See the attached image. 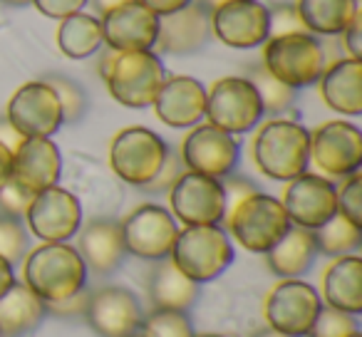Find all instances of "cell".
I'll use <instances>...</instances> for the list:
<instances>
[{
	"label": "cell",
	"instance_id": "cell-47",
	"mask_svg": "<svg viewBox=\"0 0 362 337\" xmlns=\"http://www.w3.org/2000/svg\"><path fill=\"white\" fill-rule=\"evenodd\" d=\"M16 283L18 280H16V271H13V266L6 261V258H0V297L6 295Z\"/></svg>",
	"mask_w": 362,
	"mask_h": 337
},
{
	"label": "cell",
	"instance_id": "cell-33",
	"mask_svg": "<svg viewBox=\"0 0 362 337\" xmlns=\"http://www.w3.org/2000/svg\"><path fill=\"white\" fill-rule=\"evenodd\" d=\"M194 335L197 332H194L187 312H176V310H159V307H154V312L141 317V325H139V337H194Z\"/></svg>",
	"mask_w": 362,
	"mask_h": 337
},
{
	"label": "cell",
	"instance_id": "cell-6",
	"mask_svg": "<svg viewBox=\"0 0 362 337\" xmlns=\"http://www.w3.org/2000/svg\"><path fill=\"white\" fill-rule=\"evenodd\" d=\"M261 65L278 82L288 85L291 90H300L320 80L327 62L317 37L310 32H298V35L268 37Z\"/></svg>",
	"mask_w": 362,
	"mask_h": 337
},
{
	"label": "cell",
	"instance_id": "cell-31",
	"mask_svg": "<svg viewBox=\"0 0 362 337\" xmlns=\"http://www.w3.org/2000/svg\"><path fill=\"white\" fill-rule=\"evenodd\" d=\"M313 236H315L317 253L330 256V258L352 256V253L362 246V228L350 223L345 216H340V213H335L330 221L322 223L320 228H315Z\"/></svg>",
	"mask_w": 362,
	"mask_h": 337
},
{
	"label": "cell",
	"instance_id": "cell-21",
	"mask_svg": "<svg viewBox=\"0 0 362 337\" xmlns=\"http://www.w3.org/2000/svg\"><path fill=\"white\" fill-rule=\"evenodd\" d=\"M62 174V156L50 136H23L13 146V182L30 194L57 187Z\"/></svg>",
	"mask_w": 362,
	"mask_h": 337
},
{
	"label": "cell",
	"instance_id": "cell-48",
	"mask_svg": "<svg viewBox=\"0 0 362 337\" xmlns=\"http://www.w3.org/2000/svg\"><path fill=\"white\" fill-rule=\"evenodd\" d=\"M92 3V8L97 11V16H105V13H110L112 8H117V6H122V3H127V0H90Z\"/></svg>",
	"mask_w": 362,
	"mask_h": 337
},
{
	"label": "cell",
	"instance_id": "cell-35",
	"mask_svg": "<svg viewBox=\"0 0 362 337\" xmlns=\"http://www.w3.org/2000/svg\"><path fill=\"white\" fill-rule=\"evenodd\" d=\"M30 248V231L23 218L0 213V258H6L11 266L21 263Z\"/></svg>",
	"mask_w": 362,
	"mask_h": 337
},
{
	"label": "cell",
	"instance_id": "cell-32",
	"mask_svg": "<svg viewBox=\"0 0 362 337\" xmlns=\"http://www.w3.org/2000/svg\"><path fill=\"white\" fill-rule=\"evenodd\" d=\"M246 77L253 87H256L258 97H261V105H263V114H283L293 107L296 102V90H291L288 85L278 82L266 67L258 62V65H248L246 67Z\"/></svg>",
	"mask_w": 362,
	"mask_h": 337
},
{
	"label": "cell",
	"instance_id": "cell-42",
	"mask_svg": "<svg viewBox=\"0 0 362 337\" xmlns=\"http://www.w3.org/2000/svg\"><path fill=\"white\" fill-rule=\"evenodd\" d=\"M87 295H90L87 290H80L75 295L65 297V300L45 302V310L47 315H55V317H82L87 307Z\"/></svg>",
	"mask_w": 362,
	"mask_h": 337
},
{
	"label": "cell",
	"instance_id": "cell-9",
	"mask_svg": "<svg viewBox=\"0 0 362 337\" xmlns=\"http://www.w3.org/2000/svg\"><path fill=\"white\" fill-rule=\"evenodd\" d=\"M174 221L184 226H218L226 218V194L221 179L184 172L169 189Z\"/></svg>",
	"mask_w": 362,
	"mask_h": 337
},
{
	"label": "cell",
	"instance_id": "cell-7",
	"mask_svg": "<svg viewBox=\"0 0 362 337\" xmlns=\"http://www.w3.org/2000/svg\"><path fill=\"white\" fill-rule=\"evenodd\" d=\"M169 146L146 126H127L117 131L110 144V166L122 182L146 187L164 164Z\"/></svg>",
	"mask_w": 362,
	"mask_h": 337
},
{
	"label": "cell",
	"instance_id": "cell-41",
	"mask_svg": "<svg viewBox=\"0 0 362 337\" xmlns=\"http://www.w3.org/2000/svg\"><path fill=\"white\" fill-rule=\"evenodd\" d=\"M90 0H33V6L47 18H55V20H62V18H70L75 13H82V8L87 6Z\"/></svg>",
	"mask_w": 362,
	"mask_h": 337
},
{
	"label": "cell",
	"instance_id": "cell-22",
	"mask_svg": "<svg viewBox=\"0 0 362 337\" xmlns=\"http://www.w3.org/2000/svg\"><path fill=\"white\" fill-rule=\"evenodd\" d=\"M151 107L156 117L171 129L197 126L206 114V87L189 75L166 77Z\"/></svg>",
	"mask_w": 362,
	"mask_h": 337
},
{
	"label": "cell",
	"instance_id": "cell-28",
	"mask_svg": "<svg viewBox=\"0 0 362 337\" xmlns=\"http://www.w3.org/2000/svg\"><path fill=\"white\" fill-rule=\"evenodd\" d=\"M45 302L25 283H16L0 297V337L28 335L45 320Z\"/></svg>",
	"mask_w": 362,
	"mask_h": 337
},
{
	"label": "cell",
	"instance_id": "cell-15",
	"mask_svg": "<svg viewBox=\"0 0 362 337\" xmlns=\"http://www.w3.org/2000/svg\"><path fill=\"white\" fill-rule=\"evenodd\" d=\"M310 159L327 177H350L362 166V131L355 124L332 119L310 134Z\"/></svg>",
	"mask_w": 362,
	"mask_h": 337
},
{
	"label": "cell",
	"instance_id": "cell-12",
	"mask_svg": "<svg viewBox=\"0 0 362 337\" xmlns=\"http://www.w3.org/2000/svg\"><path fill=\"white\" fill-rule=\"evenodd\" d=\"M6 122L18 136H52L62 126V107L45 80L25 82L11 97Z\"/></svg>",
	"mask_w": 362,
	"mask_h": 337
},
{
	"label": "cell",
	"instance_id": "cell-52",
	"mask_svg": "<svg viewBox=\"0 0 362 337\" xmlns=\"http://www.w3.org/2000/svg\"><path fill=\"white\" fill-rule=\"evenodd\" d=\"M352 337H362V332H355V335H352Z\"/></svg>",
	"mask_w": 362,
	"mask_h": 337
},
{
	"label": "cell",
	"instance_id": "cell-19",
	"mask_svg": "<svg viewBox=\"0 0 362 337\" xmlns=\"http://www.w3.org/2000/svg\"><path fill=\"white\" fill-rule=\"evenodd\" d=\"M211 32L236 50L263 45L268 40V6L258 0H223L211 11Z\"/></svg>",
	"mask_w": 362,
	"mask_h": 337
},
{
	"label": "cell",
	"instance_id": "cell-49",
	"mask_svg": "<svg viewBox=\"0 0 362 337\" xmlns=\"http://www.w3.org/2000/svg\"><path fill=\"white\" fill-rule=\"evenodd\" d=\"M251 337H293V335H286V332H278V330H273V327H263V330H258V332H253Z\"/></svg>",
	"mask_w": 362,
	"mask_h": 337
},
{
	"label": "cell",
	"instance_id": "cell-25",
	"mask_svg": "<svg viewBox=\"0 0 362 337\" xmlns=\"http://www.w3.org/2000/svg\"><path fill=\"white\" fill-rule=\"evenodd\" d=\"M320 300L327 307L360 315L362 312V261L357 256H340L322 273Z\"/></svg>",
	"mask_w": 362,
	"mask_h": 337
},
{
	"label": "cell",
	"instance_id": "cell-40",
	"mask_svg": "<svg viewBox=\"0 0 362 337\" xmlns=\"http://www.w3.org/2000/svg\"><path fill=\"white\" fill-rule=\"evenodd\" d=\"M184 172H187V169H184V164H181L179 154H174V151L169 149V154H166L164 164H161V169L156 172V177L141 189H144L146 194H169V189L174 187V182Z\"/></svg>",
	"mask_w": 362,
	"mask_h": 337
},
{
	"label": "cell",
	"instance_id": "cell-45",
	"mask_svg": "<svg viewBox=\"0 0 362 337\" xmlns=\"http://www.w3.org/2000/svg\"><path fill=\"white\" fill-rule=\"evenodd\" d=\"M139 3H144L149 11H154L156 16H169V13H176L181 11L184 6H189L192 0H139Z\"/></svg>",
	"mask_w": 362,
	"mask_h": 337
},
{
	"label": "cell",
	"instance_id": "cell-18",
	"mask_svg": "<svg viewBox=\"0 0 362 337\" xmlns=\"http://www.w3.org/2000/svg\"><path fill=\"white\" fill-rule=\"evenodd\" d=\"M82 317L100 337H134L144 315L134 292L119 285H105L87 295Z\"/></svg>",
	"mask_w": 362,
	"mask_h": 337
},
{
	"label": "cell",
	"instance_id": "cell-26",
	"mask_svg": "<svg viewBox=\"0 0 362 337\" xmlns=\"http://www.w3.org/2000/svg\"><path fill=\"white\" fill-rule=\"evenodd\" d=\"M266 256V263L271 268L273 276H278L281 280H291V278L305 276L313 268L317 258V246L313 231L300 226H293L286 231V236L276 243Z\"/></svg>",
	"mask_w": 362,
	"mask_h": 337
},
{
	"label": "cell",
	"instance_id": "cell-37",
	"mask_svg": "<svg viewBox=\"0 0 362 337\" xmlns=\"http://www.w3.org/2000/svg\"><path fill=\"white\" fill-rule=\"evenodd\" d=\"M337 213L362 228V174L360 172L345 177V184L337 189Z\"/></svg>",
	"mask_w": 362,
	"mask_h": 337
},
{
	"label": "cell",
	"instance_id": "cell-1",
	"mask_svg": "<svg viewBox=\"0 0 362 337\" xmlns=\"http://www.w3.org/2000/svg\"><path fill=\"white\" fill-rule=\"evenodd\" d=\"M100 75L112 100L122 107L144 110L154 105V97L166 80L164 62L154 50L115 52L100 57Z\"/></svg>",
	"mask_w": 362,
	"mask_h": 337
},
{
	"label": "cell",
	"instance_id": "cell-8",
	"mask_svg": "<svg viewBox=\"0 0 362 337\" xmlns=\"http://www.w3.org/2000/svg\"><path fill=\"white\" fill-rule=\"evenodd\" d=\"M209 124L228 131L246 134L263 119V105L256 87L246 77H221L206 90V114Z\"/></svg>",
	"mask_w": 362,
	"mask_h": 337
},
{
	"label": "cell",
	"instance_id": "cell-4",
	"mask_svg": "<svg viewBox=\"0 0 362 337\" xmlns=\"http://www.w3.org/2000/svg\"><path fill=\"white\" fill-rule=\"evenodd\" d=\"M171 263L194 283L216 280L233 263L228 233L218 226H184L169 253Z\"/></svg>",
	"mask_w": 362,
	"mask_h": 337
},
{
	"label": "cell",
	"instance_id": "cell-16",
	"mask_svg": "<svg viewBox=\"0 0 362 337\" xmlns=\"http://www.w3.org/2000/svg\"><path fill=\"white\" fill-rule=\"evenodd\" d=\"M281 203L293 226L315 231L337 213V189L330 179L305 172L288 182Z\"/></svg>",
	"mask_w": 362,
	"mask_h": 337
},
{
	"label": "cell",
	"instance_id": "cell-44",
	"mask_svg": "<svg viewBox=\"0 0 362 337\" xmlns=\"http://www.w3.org/2000/svg\"><path fill=\"white\" fill-rule=\"evenodd\" d=\"M342 37H345V50L352 60H362V11L357 8L352 20L347 23V28L342 30Z\"/></svg>",
	"mask_w": 362,
	"mask_h": 337
},
{
	"label": "cell",
	"instance_id": "cell-11",
	"mask_svg": "<svg viewBox=\"0 0 362 337\" xmlns=\"http://www.w3.org/2000/svg\"><path fill=\"white\" fill-rule=\"evenodd\" d=\"M124 251L141 261H161L169 258L171 246L176 241V221L164 206L141 203L124 221H119Z\"/></svg>",
	"mask_w": 362,
	"mask_h": 337
},
{
	"label": "cell",
	"instance_id": "cell-17",
	"mask_svg": "<svg viewBox=\"0 0 362 337\" xmlns=\"http://www.w3.org/2000/svg\"><path fill=\"white\" fill-rule=\"evenodd\" d=\"M102 42L115 52L151 50L159 32V16L139 3L127 0L100 18Z\"/></svg>",
	"mask_w": 362,
	"mask_h": 337
},
{
	"label": "cell",
	"instance_id": "cell-5",
	"mask_svg": "<svg viewBox=\"0 0 362 337\" xmlns=\"http://www.w3.org/2000/svg\"><path fill=\"white\" fill-rule=\"evenodd\" d=\"M228 233L248 253H268L291 228L281 199L256 191L226 211Z\"/></svg>",
	"mask_w": 362,
	"mask_h": 337
},
{
	"label": "cell",
	"instance_id": "cell-51",
	"mask_svg": "<svg viewBox=\"0 0 362 337\" xmlns=\"http://www.w3.org/2000/svg\"><path fill=\"white\" fill-rule=\"evenodd\" d=\"M194 337H223V335H216V332H202V335H194Z\"/></svg>",
	"mask_w": 362,
	"mask_h": 337
},
{
	"label": "cell",
	"instance_id": "cell-14",
	"mask_svg": "<svg viewBox=\"0 0 362 337\" xmlns=\"http://www.w3.org/2000/svg\"><path fill=\"white\" fill-rule=\"evenodd\" d=\"M25 221L28 231L42 243H67L82 226V206L72 191L50 187L33 196Z\"/></svg>",
	"mask_w": 362,
	"mask_h": 337
},
{
	"label": "cell",
	"instance_id": "cell-13",
	"mask_svg": "<svg viewBox=\"0 0 362 337\" xmlns=\"http://www.w3.org/2000/svg\"><path fill=\"white\" fill-rule=\"evenodd\" d=\"M179 159L187 172H197L211 179H223L233 172L238 161V141L233 134L214 124H197L179 146Z\"/></svg>",
	"mask_w": 362,
	"mask_h": 337
},
{
	"label": "cell",
	"instance_id": "cell-27",
	"mask_svg": "<svg viewBox=\"0 0 362 337\" xmlns=\"http://www.w3.org/2000/svg\"><path fill=\"white\" fill-rule=\"evenodd\" d=\"M156 266L149 273V297L159 310L187 312L199 300V283L187 278L171 263V258L154 261Z\"/></svg>",
	"mask_w": 362,
	"mask_h": 337
},
{
	"label": "cell",
	"instance_id": "cell-10",
	"mask_svg": "<svg viewBox=\"0 0 362 337\" xmlns=\"http://www.w3.org/2000/svg\"><path fill=\"white\" fill-rule=\"evenodd\" d=\"M320 307V292L310 283L291 278V280H281L271 288L266 302H263V317H266V325L273 330L293 337H305Z\"/></svg>",
	"mask_w": 362,
	"mask_h": 337
},
{
	"label": "cell",
	"instance_id": "cell-43",
	"mask_svg": "<svg viewBox=\"0 0 362 337\" xmlns=\"http://www.w3.org/2000/svg\"><path fill=\"white\" fill-rule=\"evenodd\" d=\"M221 187H223V194H226V211L228 208H233L238 201H243L246 196H251V194H256L258 189L253 187L248 179H243V177H223L221 179Z\"/></svg>",
	"mask_w": 362,
	"mask_h": 337
},
{
	"label": "cell",
	"instance_id": "cell-2",
	"mask_svg": "<svg viewBox=\"0 0 362 337\" xmlns=\"http://www.w3.org/2000/svg\"><path fill=\"white\" fill-rule=\"evenodd\" d=\"M23 283L42 302H57L87 288V266L77 248L42 243L23 258Z\"/></svg>",
	"mask_w": 362,
	"mask_h": 337
},
{
	"label": "cell",
	"instance_id": "cell-23",
	"mask_svg": "<svg viewBox=\"0 0 362 337\" xmlns=\"http://www.w3.org/2000/svg\"><path fill=\"white\" fill-rule=\"evenodd\" d=\"M77 236V253L85 261L87 271L97 276H110L122 266L127 251L122 243L119 221L115 218H92L80 226Z\"/></svg>",
	"mask_w": 362,
	"mask_h": 337
},
{
	"label": "cell",
	"instance_id": "cell-39",
	"mask_svg": "<svg viewBox=\"0 0 362 337\" xmlns=\"http://www.w3.org/2000/svg\"><path fill=\"white\" fill-rule=\"evenodd\" d=\"M33 196H35V194H30L28 189H23L21 184H16L11 179L6 187L0 189V213L25 218L28 208H30V203H33Z\"/></svg>",
	"mask_w": 362,
	"mask_h": 337
},
{
	"label": "cell",
	"instance_id": "cell-38",
	"mask_svg": "<svg viewBox=\"0 0 362 337\" xmlns=\"http://www.w3.org/2000/svg\"><path fill=\"white\" fill-rule=\"evenodd\" d=\"M308 32L298 16L296 6L291 3H273L268 8V37H283V35H298Z\"/></svg>",
	"mask_w": 362,
	"mask_h": 337
},
{
	"label": "cell",
	"instance_id": "cell-34",
	"mask_svg": "<svg viewBox=\"0 0 362 337\" xmlns=\"http://www.w3.org/2000/svg\"><path fill=\"white\" fill-rule=\"evenodd\" d=\"M47 85L55 90L57 100L62 107V124H77L87 112V95L75 80L65 75H47Z\"/></svg>",
	"mask_w": 362,
	"mask_h": 337
},
{
	"label": "cell",
	"instance_id": "cell-50",
	"mask_svg": "<svg viewBox=\"0 0 362 337\" xmlns=\"http://www.w3.org/2000/svg\"><path fill=\"white\" fill-rule=\"evenodd\" d=\"M3 6H11V8H23V6H33V0H0Z\"/></svg>",
	"mask_w": 362,
	"mask_h": 337
},
{
	"label": "cell",
	"instance_id": "cell-46",
	"mask_svg": "<svg viewBox=\"0 0 362 337\" xmlns=\"http://www.w3.org/2000/svg\"><path fill=\"white\" fill-rule=\"evenodd\" d=\"M13 177V149L0 141V189L6 187Z\"/></svg>",
	"mask_w": 362,
	"mask_h": 337
},
{
	"label": "cell",
	"instance_id": "cell-29",
	"mask_svg": "<svg viewBox=\"0 0 362 337\" xmlns=\"http://www.w3.org/2000/svg\"><path fill=\"white\" fill-rule=\"evenodd\" d=\"M296 11L310 35H342L357 11V0H298Z\"/></svg>",
	"mask_w": 362,
	"mask_h": 337
},
{
	"label": "cell",
	"instance_id": "cell-3",
	"mask_svg": "<svg viewBox=\"0 0 362 337\" xmlns=\"http://www.w3.org/2000/svg\"><path fill=\"white\" fill-rule=\"evenodd\" d=\"M253 161L273 182L300 177L310 161V131L291 119L266 122L253 139Z\"/></svg>",
	"mask_w": 362,
	"mask_h": 337
},
{
	"label": "cell",
	"instance_id": "cell-30",
	"mask_svg": "<svg viewBox=\"0 0 362 337\" xmlns=\"http://www.w3.org/2000/svg\"><path fill=\"white\" fill-rule=\"evenodd\" d=\"M102 42V28L100 18L87 16V13H75L70 18H62L60 30H57V47L62 55L72 57V60H85L92 57Z\"/></svg>",
	"mask_w": 362,
	"mask_h": 337
},
{
	"label": "cell",
	"instance_id": "cell-20",
	"mask_svg": "<svg viewBox=\"0 0 362 337\" xmlns=\"http://www.w3.org/2000/svg\"><path fill=\"white\" fill-rule=\"evenodd\" d=\"M211 11L192 0L181 11L159 18V32L151 50L156 55H194L211 40Z\"/></svg>",
	"mask_w": 362,
	"mask_h": 337
},
{
	"label": "cell",
	"instance_id": "cell-36",
	"mask_svg": "<svg viewBox=\"0 0 362 337\" xmlns=\"http://www.w3.org/2000/svg\"><path fill=\"white\" fill-rule=\"evenodd\" d=\"M355 332H360L357 315L322 305L305 337H352Z\"/></svg>",
	"mask_w": 362,
	"mask_h": 337
},
{
	"label": "cell",
	"instance_id": "cell-24",
	"mask_svg": "<svg viewBox=\"0 0 362 337\" xmlns=\"http://www.w3.org/2000/svg\"><path fill=\"white\" fill-rule=\"evenodd\" d=\"M320 97L332 112L347 117L362 114V60H335L317 80Z\"/></svg>",
	"mask_w": 362,
	"mask_h": 337
}]
</instances>
